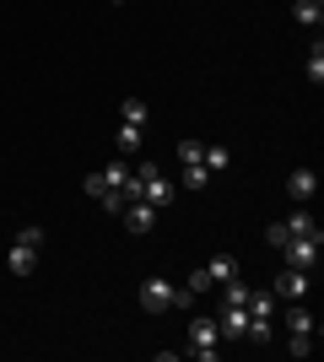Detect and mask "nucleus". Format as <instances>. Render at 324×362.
<instances>
[{"label": "nucleus", "instance_id": "1", "mask_svg": "<svg viewBox=\"0 0 324 362\" xmlns=\"http://www.w3.org/2000/svg\"><path fill=\"white\" fill-rule=\"evenodd\" d=\"M130 189H136V200H146V206H157V211L173 200V179L162 173V168H152V163H140L136 173H130Z\"/></svg>", "mask_w": 324, "mask_h": 362}, {"label": "nucleus", "instance_id": "2", "mask_svg": "<svg viewBox=\"0 0 324 362\" xmlns=\"http://www.w3.org/2000/svg\"><path fill=\"white\" fill-rule=\"evenodd\" d=\"M173 303H195L184 292V281H168V276H146V281H140V308H146V314H162Z\"/></svg>", "mask_w": 324, "mask_h": 362}, {"label": "nucleus", "instance_id": "3", "mask_svg": "<svg viewBox=\"0 0 324 362\" xmlns=\"http://www.w3.org/2000/svg\"><path fill=\"white\" fill-rule=\"evenodd\" d=\"M189 357H200V362H211L216 351H222V325H216V319H189Z\"/></svg>", "mask_w": 324, "mask_h": 362}, {"label": "nucleus", "instance_id": "4", "mask_svg": "<svg viewBox=\"0 0 324 362\" xmlns=\"http://www.w3.org/2000/svg\"><path fill=\"white\" fill-rule=\"evenodd\" d=\"M287 335H292V341H287V351H292V357H308L313 351V314L308 308H303V303H292V314H287Z\"/></svg>", "mask_w": 324, "mask_h": 362}, {"label": "nucleus", "instance_id": "5", "mask_svg": "<svg viewBox=\"0 0 324 362\" xmlns=\"http://www.w3.org/2000/svg\"><path fill=\"white\" fill-rule=\"evenodd\" d=\"M319 233H303V238H287V249H281V259H287V265H297V271H313V265H319Z\"/></svg>", "mask_w": 324, "mask_h": 362}, {"label": "nucleus", "instance_id": "6", "mask_svg": "<svg viewBox=\"0 0 324 362\" xmlns=\"http://www.w3.org/2000/svg\"><path fill=\"white\" fill-rule=\"evenodd\" d=\"M308 276H313V271H297V265H287V271L276 276V287H270V292H276V298H287V303H303V298H308V287H313Z\"/></svg>", "mask_w": 324, "mask_h": 362}, {"label": "nucleus", "instance_id": "7", "mask_svg": "<svg viewBox=\"0 0 324 362\" xmlns=\"http://www.w3.org/2000/svg\"><path fill=\"white\" fill-rule=\"evenodd\" d=\"M216 325H222V341H248V308L244 303H222Z\"/></svg>", "mask_w": 324, "mask_h": 362}, {"label": "nucleus", "instance_id": "8", "mask_svg": "<svg viewBox=\"0 0 324 362\" xmlns=\"http://www.w3.org/2000/svg\"><path fill=\"white\" fill-rule=\"evenodd\" d=\"M38 249H44V243H28V238H16V243H11V255H6L11 276H32V271H38Z\"/></svg>", "mask_w": 324, "mask_h": 362}, {"label": "nucleus", "instance_id": "9", "mask_svg": "<svg viewBox=\"0 0 324 362\" xmlns=\"http://www.w3.org/2000/svg\"><path fill=\"white\" fill-rule=\"evenodd\" d=\"M313 189H319V173H313V168H297L292 179H287V195H292V206H308Z\"/></svg>", "mask_w": 324, "mask_h": 362}, {"label": "nucleus", "instance_id": "10", "mask_svg": "<svg viewBox=\"0 0 324 362\" xmlns=\"http://www.w3.org/2000/svg\"><path fill=\"white\" fill-rule=\"evenodd\" d=\"M119 216H124V227H130V233H152V227H157V206H146V200H130Z\"/></svg>", "mask_w": 324, "mask_h": 362}, {"label": "nucleus", "instance_id": "11", "mask_svg": "<svg viewBox=\"0 0 324 362\" xmlns=\"http://www.w3.org/2000/svg\"><path fill=\"white\" fill-rule=\"evenodd\" d=\"M146 119H152V108L140 103V98H124V103H119V124H136V130H146Z\"/></svg>", "mask_w": 324, "mask_h": 362}, {"label": "nucleus", "instance_id": "12", "mask_svg": "<svg viewBox=\"0 0 324 362\" xmlns=\"http://www.w3.org/2000/svg\"><path fill=\"white\" fill-rule=\"evenodd\" d=\"M281 227H287V238H303V233H319V227H313V211H308V206H292V216H287Z\"/></svg>", "mask_w": 324, "mask_h": 362}, {"label": "nucleus", "instance_id": "13", "mask_svg": "<svg viewBox=\"0 0 324 362\" xmlns=\"http://www.w3.org/2000/svg\"><path fill=\"white\" fill-rule=\"evenodd\" d=\"M205 276H211V287H222V281H232V276H238V259H232V255H216L211 265H205Z\"/></svg>", "mask_w": 324, "mask_h": 362}, {"label": "nucleus", "instance_id": "14", "mask_svg": "<svg viewBox=\"0 0 324 362\" xmlns=\"http://www.w3.org/2000/svg\"><path fill=\"white\" fill-rule=\"evenodd\" d=\"M140 136H146V130H136V124H119V136H114L119 157H136V151H140Z\"/></svg>", "mask_w": 324, "mask_h": 362}, {"label": "nucleus", "instance_id": "15", "mask_svg": "<svg viewBox=\"0 0 324 362\" xmlns=\"http://www.w3.org/2000/svg\"><path fill=\"white\" fill-rule=\"evenodd\" d=\"M292 16L303 22V28H319V16H324V0H297Z\"/></svg>", "mask_w": 324, "mask_h": 362}, {"label": "nucleus", "instance_id": "16", "mask_svg": "<svg viewBox=\"0 0 324 362\" xmlns=\"http://www.w3.org/2000/svg\"><path fill=\"white\" fill-rule=\"evenodd\" d=\"M200 163H205V173H222L227 168V146H200Z\"/></svg>", "mask_w": 324, "mask_h": 362}, {"label": "nucleus", "instance_id": "17", "mask_svg": "<svg viewBox=\"0 0 324 362\" xmlns=\"http://www.w3.org/2000/svg\"><path fill=\"white\" fill-rule=\"evenodd\" d=\"M184 292H189V298H205V292H211V276H205V265H200V271H189Z\"/></svg>", "mask_w": 324, "mask_h": 362}, {"label": "nucleus", "instance_id": "18", "mask_svg": "<svg viewBox=\"0 0 324 362\" xmlns=\"http://www.w3.org/2000/svg\"><path fill=\"white\" fill-rule=\"evenodd\" d=\"M308 81H313V87L324 81V49L319 44H313V54H308Z\"/></svg>", "mask_w": 324, "mask_h": 362}, {"label": "nucleus", "instance_id": "19", "mask_svg": "<svg viewBox=\"0 0 324 362\" xmlns=\"http://www.w3.org/2000/svg\"><path fill=\"white\" fill-rule=\"evenodd\" d=\"M265 243H270V249L281 255V249H287V227H281V222H270V227H265Z\"/></svg>", "mask_w": 324, "mask_h": 362}, {"label": "nucleus", "instance_id": "20", "mask_svg": "<svg viewBox=\"0 0 324 362\" xmlns=\"http://www.w3.org/2000/svg\"><path fill=\"white\" fill-rule=\"evenodd\" d=\"M108 6H124V0H108Z\"/></svg>", "mask_w": 324, "mask_h": 362}]
</instances>
